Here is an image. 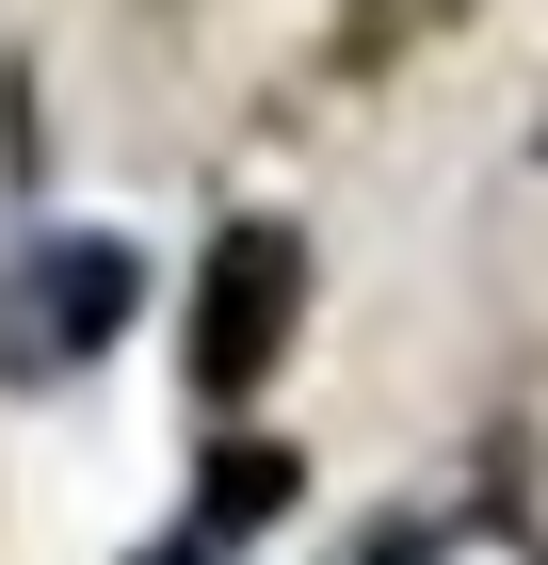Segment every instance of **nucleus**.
<instances>
[{
  "label": "nucleus",
  "instance_id": "f257e3e1",
  "mask_svg": "<svg viewBox=\"0 0 548 565\" xmlns=\"http://www.w3.org/2000/svg\"><path fill=\"white\" fill-rule=\"evenodd\" d=\"M129 291H146V275H129L114 226H97V243H33V275L0 291V355H17V372H65V355H97L129 323Z\"/></svg>",
  "mask_w": 548,
  "mask_h": 565
},
{
  "label": "nucleus",
  "instance_id": "f03ea898",
  "mask_svg": "<svg viewBox=\"0 0 548 565\" xmlns=\"http://www.w3.org/2000/svg\"><path fill=\"white\" fill-rule=\"evenodd\" d=\"M291 226H243V243H226V275H211V323H194V340H211V388H258V372H275V340H291Z\"/></svg>",
  "mask_w": 548,
  "mask_h": 565
}]
</instances>
